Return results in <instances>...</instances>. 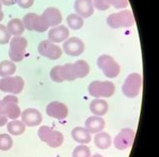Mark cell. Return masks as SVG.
I'll list each match as a JSON object with an SVG mask.
<instances>
[{
	"instance_id": "21",
	"label": "cell",
	"mask_w": 159,
	"mask_h": 157,
	"mask_svg": "<svg viewBox=\"0 0 159 157\" xmlns=\"http://www.w3.org/2000/svg\"><path fill=\"white\" fill-rule=\"evenodd\" d=\"M72 137L76 142L81 144H87L91 142V133L86 128L76 127L72 130Z\"/></svg>"
},
{
	"instance_id": "32",
	"label": "cell",
	"mask_w": 159,
	"mask_h": 157,
	"mask_svg": "<svg viewBox=\"0 0 159 157\" xmlns=\"http://www.w3.org/2000/svg\"><path fill=\"white\" fill-rule=\"evenodd\" d=\"M109 3L116 9H124L128 6V0H109Z\"/></svg>"
},
{
	"instance_id": "34",
	"label": "cell",
	"mask_w": 159,
	"mask_h": 157,
	"mask_svg": "<svg viewBox=\"0 0 159 157\" xmlns=\"http://www.w3.org/2000/svg\"><path fill=\"white\" fill-rule=\"evenodd\" d=\"M7 116L4 113V110H3V107H2V104H1V101H0V127H2L4 125H6L7 124Z\"/></svg>"
},
{
	"instance_id": "4",
	"label": "cell",
	"mask_w": 159,
	"mask_h": 157,
	"mask_svg": "<svg viewBox=\"0 0 159 157\" xmlns=\"http://www.w3.org/2000/svg\"><path fill=\"white\" fill-rule=\"evenodd\" d=\"M27 48V39L22 36H13L10 39V47L8 55L11 61L18 63L24 59Z\"/></svg>"
},
{
	"instance_id": "11",
	"label": "cell",
	"mask_w": 159,
	"mask_h": 157,
	"mask_svg": "<svg viewBox=\"0 0 159 157\" xmlns=\"http://www.w3.org/2000/svg\"><path fill=\"white\" fill-rule=\"evenodd\" d=\"M39 52L40 56H43L44 57L52 61L58 60L62 55L61 48L58 47L57 43H53L52 41H49L48 39L43 40L39 44Z\"/></svg>"
},
{
	"instance_id": "27",
	"label": "cell",
	"mask_w": 159,
	"mask_h": 157,
	"mask_svg": "<svg viewBox=\"0 0 159 157\" xmlns=\"http://www.w3.org/2000/svg\"><path fill=\"white\" fill-rule=\"evenodd\" d=\"M66 22H68L69 27L74 30H79L84 26V18L78 15L77 13L70 14L66 17Z\"/></svg>"
},
{
	"instance_id": "9",
	"label": "cell",
	"mask_w": 159,
	"mask_h": 157,
	"mask_svg": "<svg viewBox=\"0 0 159 157\" xmlns=\"http://www.w3.org/2000/svg\"><path fill=\"white\" fill-rule=\"evenodd\" d=\"M24 81L21 77H4L0 80V91L4 93L17 95L23 90Z\"/></svg>"
},
{
	"instance_id": "20",
	"label": "cell",
	"mask_w": 159,
	"mask_h": 157,
	"mask_svg": "<svg viewBox=\"0 0 159 157\" xmlns=\"http://www.w3.org/2000/svg\"><path fill=\"white\" fill-rule=\"evenodd\" d=\"M90 110L95 116H104L106 115L109 110V105L106 101L102 100V99H97L93 100L90 104Z\"/></svg>"
},
{
	"instance_id": "5",
	"label": "cell",
	"mask_w": 159,
	"mask_h": 157,
	"mask_svg": "<svg viewBox=\"0 0 159 157\" xmlns=\"http://www.w3.org/2000/svg\"><path fill=\"white\" fill-rule=\"evenodd\" d=\"M51 78L56 83H62L65 81L72 82L77 80L73 64H66L64 65H56L51 71Z\"/></svg>"
},
{
	"instance_id": "23",
	"label": "cell",
	"mask_w": 159,
	"mask_h": 157,
	"mask_svg": "<svg viewBox=\"0 0 159 157\" xmlns=\"http://www.w3.org/2000/svg\"><path fill=\"white\" fill-rule=\"evenodd\" d=\"M95 145L100 149H108L112 144L111 136L106 132H99L95 135Z\"/></svg>"
},
{
	"instance_id": "2",
	"label": "cell",
	"mask_w": 159,
	"mask_h": 157,
	"mask_svg": "<svg viewBox=\"0 0 159 157\" xmlns=\"http://www.w3.org/2000/svg\"><path fill=\"white\" fill-rule=\"evenodd\" d=\"M89 94L97 99L100 98H110L114 95L116 87L110 81H94L89 85Z\"/></svg>"
},
{
	"instance_id": "8",
	"label": "cell",
	"mask_w": 159,
	"mask_h": 157,
	"mask_svg": "<svg viewBox=\"0 0 159 157\" xmlns=\"http://www.w3.org/2000/svg\"><path fill=\"white\" fill-rule=\"evenodd\" d=\"M22 23L24 28L30 31L44 32L48 29V25L44 21L43 16L36 13H27L23 16Z\"/></svg>"
},
{
	"instance_id": "3",
	"label": "cell",
	"mask_w": 159,
	"mask_h": 157,
	"mask_svg": "<svg viewBox=\"0 0 159 157\" xmlns=\"http://www.w3.org/2000/svg\"><path fill=\"white\" fill-rule=\"evenodd\" d=\"M37 134L41 141L47 143L52 148H57L64 143V135L60 131L49 128L48 126L39 127Z\"/></svg>"
},
{
	"instance_id": "24",
	"label": "cell",
	"mask_w": 159,
	"mask_h": 157,
	"mask_svg": "<svg viewBox=\"0 0 159 157\" xmlns=\"http://www.w3.org/2000/svg\"><path fill=\"white\" fill-rule=\"evenodd\" d=\"M7 131L10 135L19 136L25 132V125L22 121L18 120H12L11 122L7 124Z\"/></svg>"
},
{
	"instance_id": "28",
	"label": "cell",
	"mask_w": 159,
	"mask_h": 157,
	"mask_svg": "<svg viewBox=\"0 0 159 157\" xmlns=\"http://www.w3.org/2000/svg\"><path fill=\"white\" fill-rule=\"evenodd\" d=\"M12 138L8 134H0V150L1 151H7L12 147Z\"/></svg>"
},
{
	"instance_id": "19",
	"label": "cell",
	"mask_w": 159,
	"mask_h": 157,
	"mask_svg": "<svg viewBox=\"0 0 159 157\" xmlns=\"http://www.w3.org/2000/svg\"><path fill=\"white\" fill-rule=\"evenodd\" d=\"M105 120L100 116H92L87 119L85 128L91 134H97L105 128Z\"/></svg>"
},
{
	"instance_id": "7",
	"label": "cell",
	"mask_w": 159,
	"mask_h": 157,
	"mask_svg": "<svg viewBox=\"0 0 159 157\" xmlns=\"http://www.w3.org/2000/svg\"><path fill=\"white\" fill-rule=\"evenodd\" d=\"M142 88V77L137 73L130 74L122 86V92L127 98H136Z\"/></svg>"
},
{
	"instance_id": "16",
	"label": "cell",
	"mask_w": 159,
	"mask_h": 157,
	"mask_svg": "<svg viewBox=\"0 0 159 157\" xmlns=\"http://www.w3.org/2000/svg\"><path fill=\"white\" fill-rule=\"evenodd\" d=\"M44 21L47 22L48 27H54L60 25V23L62 21V15L61 11L56 7H48L47 8L43 13L41 14Z\"/></svg>"
},
{
	"instance_id": "13",
	"label": "cell",
	"mask_w": 159,
	"mask_h": 157,
	"mask_svg": "<svg viewBox=\"0 0 159 157\" xmlns=\"http://www.w3.org/2000/svg\"><path fill=\"white\" fill-rule=\"evenodd\" d=\"M62 49L70 56H79L85 51V43L79 38H70L64 41Z\"/></svg>"
},
{
	"instance_id": "26",
	"label": "cell",
	"mask_w": 159,
	"mask_h": 157,
	"mask_svg": "<svg viewBox=\"0 0 159 157\" xmlns=\"http://www.w3.org/2000/svg\"><path fill=\"white\" fill-rule=\"evenodd\" d=\"M16 72V65L11 61H3L0 63V77H9Z\"/></svg>"
},
{
	"instance_id": "36",
	"label": "cell",
	"mask_w": 159,
	"mask_h": 157,
	"mask_svg": "<svg viewBox=\"0 0 159 157\" xmlns=\"http://www.w3.org/2000/svg\"><path fill=\"white\" fill-rule=\"evenodd\" d=\"M4 17V14H3V10H2V3L0 2V21L3 19Z\"/></svg>"
},
{
	"instance_id": "37",
	"label": "cell",
	"mask_w": 159,
	"mask_h": 157,
	"mask_svg": "<svg viewBox=\"0 0 159 157\" xmlns=\"http://www.w3.org/2000/svg\"><path fill=\"white\" fill-rule=\"evenodd\" d=\"M91 157H103L102 155H100V154H95L93 156H91Z\"/></svg>"
},
{
	"instance_id": "10",
	"label": "cell",
	"mask_w": 159,
	"mask_h": 157,
	"mask_svg": "<svg viewBox=\"0 0 159 157\" xmlns=\"http://www.w3.org/2000/svg\"><path fill=\"white\" fill-rule=\"evenodd\" d=\"M4 113L7 118L15 120L21 115V110L18 106V98L14 95H7L1 101Z\"/></svg>"
},
{
	"instance_id": "29",
	"label": "cell",
	"mask_w": 159,
	"mask_h": 157,
	"mask_svg": "<svg viewBox=\"0 0 159 157\" xmlns=\"http://www.w3.org/2000/svg\"><path fill=\"white\" fill-rule=\"evenodd\" d=\"M73 157H91V150H90V148L88 147L87 145L81 144V145L77 146L74 149Z\"/></svg>"
},
{
	"instance_id": "35",
	"label": "cell",
	"mask_w": 159,
	"mask_h": 157,
	"mask_svg": "<svg viewBox=\"0 0 159 157\" xmlns=\"http://www.w3.org/2000/svg\"><path fill=\"white\" fill-rule=\"evenodd\" d=\"M0 2L4 5H7V6H11V5H14L16 3V0H0Z\"/></svg>"
},
{
	"instance_id": "6",
	"label": "cell",
	"mask_w": 159,
	"mask_h": 157,
	"mask_svg": "<svg viewBox=\"0 0 159 157\" xmlns=\"http://www.w3.org/2000/svg\"><path fill=\"white\" fill-rule=\"evenodd\" d=\"M97 65L107 78H116L120 74V65L114 60V57L109 55H102L99 56Z\"/></svg>"
},
{
	"instance_id": "25",
	"label": "cell",
	"mask_w": 159,
	"mask_h": 157,
	"mask_svg": "<svg viewBox=\"0 0 159 157\" xmlns=\"http://www.w3.org/2000/svg\"><path fill=\"white\" fill-rule=\"evenodd\" d=\"M73 65H74L75 72H76V75H77L78 78H83L89 75L90 65L86 61H83V60L77 61L76 63L73 64Z\"/></svg>"
},
{
	"instance_id": "14",
	"label": "cell",
	"mask_w": 159,
	"mask_h": 157,
	"mask_svg": "<svg viewBox=\"0 0 159 157\" xmlns=\"http://www.w3.org/2000/svg\"><path fill=\"white\" fill-rule=\"evenodd\" d=\"M20 116H21V121L24 123V125L28 127L39 126L43 122V116H41L40 112L33 108L25 109Z\"/></svg>"
},
{
	"instance_id": "33",
	"label": "cell",
	"mask_w": 159,
	"mask_h": 157,
	"mask_svg": "<svg viewBox=\"0 0 159 157\" xmlns=\"http://www.w3.org/2000/svg\"><path fill=\"white\" fill-rule=\"evenodd\" d=\"M16 3L23 9H27V8H30L33 5L34 0H16Z\"/></svg>"
},
{
	"instance_id": "1",
	"label": "cell",
	"mask_w": 159,
	"mask_h": 157,
	"mask_svg": "<svg viewBox=\"0 0 159 157\" xmlns=\"http://www.w3.org/2000/svg\"><path fill=\"white\" fill-rule=\"evenodd\" d=\"M107 23L113 29L131 27L135 24L133 13L130 10H122L117 13L110 14L107 18Z\"/></svg>"
},
{
	"instance_id": "17",
	"label": "cell",
	"mask_w": 159,
	"mask_h": 157,
	"mask_svg": "<svg viewBox=\"0 0 159 157\" xmlns=\"http://www.w3.org/2000/svg\"><path fill=\"white\" fill-rule=\"evenodd\" d=\"M70 30L66 25H57L52 27L48 31V40L53 43H64L66 39L69 38Z\"/></svg>"
},
{
	"instance_id": "15",
	"label": "cell",
	"mask_w": 159,
	"mask_h": 157,
	"mask_svg": "<svg viewBox=\"0 0 159 157\" xmlns=\"http://www.w3.org/2000/svg\"><path fill=\"white\" fill-rule=\"evenodd\" d=\"M47 114L49 117L56 118L58 120L65 119L69 114V109L64 103L61 102H52L47 106Z\"/></svg>"
},
{
	"instance_id": "31",
	"label": "cell",
	"mask_w": 159,
	"mask_h": 157,
	"mask_svg": "<svg viewBox=\"0 0 159 157\" xmlns=\"http://www.w3.org/2000/svg\"><path fill=\"white\" fill-rule=\"evenodd\" d=\"M93 4L94 7L101 11L108 10L111 6L110 3H109V0H93Z\"/></svg>"
},
{
	"instance_id": "22",
	"label": "cell",
	"mask_w": 159,
	"mask_h": 157,
	"mask_svg": "<svg viewBox=\"0 0 159 157\" xmlns=\"http://www.w3.org/2000/svg\"><path fill=\"white\" fill-rule=\"evenodd\" d=\"M6 28L8 32L10 34V35H13V36H20L24 32V30H25V28H24V25L22 23V20H20L18 18L11 19L10 21L7 23Z\"/></svg>"
},
{
	"instance_id": "12",
	"label": "cell",
	"mask_w": 159,
	"mask_h": 157,
	"mask_svg": "<svg viewBox=\"0 0 159 157\" xmlns=\"http://www.w3.org/2000/svg\"><path fill=\"white\" fill-rule=\"evenodd\" d=\"M135 138V131L131 128H124L114 139V145L118 150H125L131 147Z\"/></svg>"
},
{
	"instance_id": "30",
	"label": "cell",
	"mask_w": 159,
	"mask_h": 157,
	"mask_svg": "<svg viewBox=\"0 0 159 157\" xmlns=\"http://www.w3.org/2000/svg\"><path fill=\"white\" fill-rule=\"evenodd\" d=\"M11 35L3 24H0V44H6L10 41Z\"/></svg>"
},
{
	"instance_id": "18",
	"label": "cell",
	"mask_w": 159,
	"mask_h": 157,
	"mask_svg": "<svg viewBox=\"0 0 159 157\" xmlns=\"http://www.w3.org/2000/svg\"><path fill=\"white\" fill-rule=\"evenodd\" d=\"M75 11L83 18H88L94 13L93 0H76L75 1Z\"/></svg>"
}]
</instances>
